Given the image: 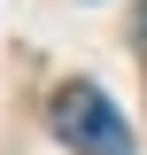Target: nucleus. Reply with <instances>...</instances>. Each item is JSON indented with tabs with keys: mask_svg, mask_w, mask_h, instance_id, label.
<instances>
[{
	"mask_svg": "<svg viewBox=\"0 0 147 155\" xmlns=\"http://www.w3.org/2000/svg\"><path fill=\"white\" fill-rule=\"evenodd\" d=\"M47 116H54V140L77 155H132V124L116 116V101L101 85H62Z\"/></svg>",
	"mask_w": 147,
	"mask_h": 155,
	"instance_id": "f257e3e1",
	"label": "nucleus"
},
{
	"mask_svg": "<svg viewBox=\"0 0 147 155\" xmlns=\"http://www.w3.org/2000/svg\"><path fill=\"white\" fill-rule=\"evenodd\" d=\"M139 31H147V0H139Z\"/></svg>",
	"mask_w": 147,
	"mask_h": 155,
	"instance_id": "f03ea898",
	"label": "nucleus"
}]
</instances>
